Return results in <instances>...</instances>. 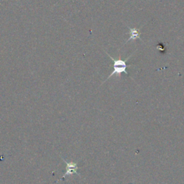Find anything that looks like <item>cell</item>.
I'll list each match as a JSON object with an SVG mask.
<instances>
[{
  "label": "cell",
  "instance_id": "1",
  "mask_svg": "<svg viewBox=\"0 0 184 184\" xmlns=\"http://www.w3.org/2000/svg\"><path fill=\"white\" fill-rule=\"evenodd\" d=\"M144 25H142L140 27V28H135V27H130V26H127L126 25V27H128L129 29H130V38L127 40L126 41L125 44H126V43H128L130 40H137V39H140V40H141L142 41H143L140 38V34H141V32H140V30L142 27H143ZM144 42V41H143Z\"/></svg>",
  "mask_w": 184,
  "mask_h": 184
},
{
  "label": "cell",
  "instance_id": "2",
  "mask_svg": "<svg viewBox=\"0 0 184 184\" xmlns=\"http://www.w3.org/2000/svg\"><path fill=\"white\" fill-rule=\"evenodd\" d=\"M67 165H68V171H66V173L63 177H65L66 175H68L70 173H73V172H76V173H77L76 169L78 168V167L76 166V163H67Z\"/></svg>",
  "mask_w": 184,
  "mask_h": 184
}]
</instances>
